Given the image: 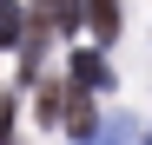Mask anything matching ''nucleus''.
Returning <instances> with one entry per match:
<instances>
[{
  "label": "nucleus",
  "mask_w": 152,
  "mask_h": 145,
  "mask_svg": "<svg viewBox=\"0 0 152 145\" xmlns=\"http://www.w3.org/2000/svg\"><path fill=\"white\" fill-rule=\"evenodd\" d=\"M73 92H99V86H113V66L106 59H99V53H86V46H80V53H73V79H66Z\"/></svg>",
  "instance_id": "2"
},
{
  "label": "nucleus",
  "mask_w": 152,
  "mask_h": 145,
  "mask_svg": "<svg viewBox=\"0 0 152 145\" xmlns=\"http://www.w3.org/2000/svg\"><path fill=\"white\" fill-rule=\"evenodd\" d=\"M80 27H93L99 46L119 40V0H80Z\"/></svg>",
  "instance_id": "1"
},
{
  "label": "nucleus",
  "mask_w": 152,
  "mask_h": 145,
  "mask_svg": "<svg viewBox=\"0 0 152 145\" xmlns=\"http://www.w3.org/2000/svg\"><path fill=\"white\" fill-rule=\"evenodd\" d=\"M20 33H27V7L0 0V46H20Z\"/></svg>",
  "instance_id": "6"
},
{
  "label": "nucleus",
  "mask_w": 152,
  "mask_h": 145,
  "mask_svg": "<svg viewBox=\"0 0 152 145\" xmlns=\"http://www.w3.org/2000/svg\"><path fill=\"white\" fill-rule=\"evenodd\" d=\"M99 138H80V145H132V119H106V125H93Z\"/></svg>",
  "instance_id": "7"
},
{
  "label": "nucleus",
  "mask_w": 152,
  "mask_h": 145,
  "mask_svg": "<svg viewBox=\"0 0 152 145\" xmlns=\"http://www.w3.org/2000/svg\"><path fill=\"white\" fill-rule=\"evenodd\" d=\"M60 106H66V86H60V79H33V112H40V125H53Z\"/></svg>",
  "instance_id": "4"
},
{
  "label": "nucleus",
  "mask_w": 152,
  "mask_h": 145,
  "mask_svg": "<svg viewBox=\"0 0 152 145\" xmlns=\"http://www.w3.org/2000/svg\"><path fill=\"white\" fill-rule=\"evenodd\" d=\"M33 20H40L46 33H80V0H40Z\"/></svg>",
  "instance_id": "3"
},
{
  "label": "nucleus",
  "mask_w": 152,
  "mask_h": 145,
  "mask_svg": "<svg viewBox=\"0 0 152 145\" xmlns=\"http://www.w3.org/2000/svg\"><path fill=\"white\" fill-rule=\"evenodd\" d=\"M60 112H66V132H73V145H80V138H93V99H86V92H73Z\"/></svg>",
  "instance_id": "5"
},
{
  "label": "nucleus",
  "mask_w": 152,
  "mask_h": 145,
  "mask_svg": "<svg viewBox=\"0 0 152 145\" xmlns=\"http://www.w3.org/2000/svg\"><path fill=\"white\" fill-rule=\"evenodd\" d=\"M0 145H13V99H0Z\"/></svg>",
  "instance_id": "8"
}]
</instances>
